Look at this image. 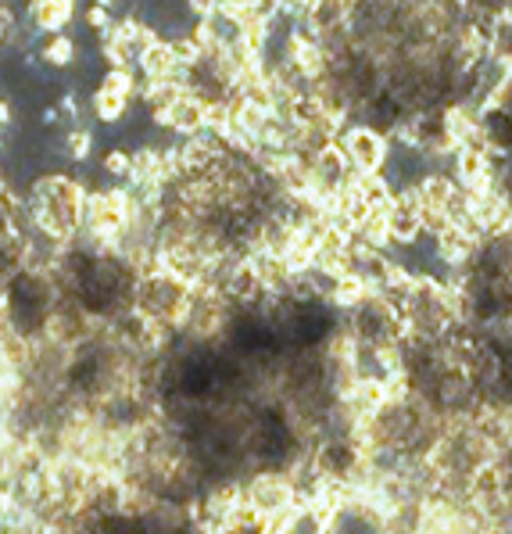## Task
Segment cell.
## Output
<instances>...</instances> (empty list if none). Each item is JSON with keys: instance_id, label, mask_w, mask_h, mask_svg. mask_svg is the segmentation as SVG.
Wrapping results in <instances>:
<instances>
[{"instance_id": "6da1fadb", "label": "cell", "mask_w": 512, "mask_h": 534, "mask_svg": "<svg viewBox=\"0 0 512 534\" xmlns=\"http://www.w3.org/2000/svg\"><path fill=\"white\" fill-rule=\"evenodd\" d=\"M337 140H341L351 169H359V173H384L387 158H391V144H387L380 130L359 122V126H348Z\"/></svg>"}, {"instance_id": "7a4b0ae2", "label": "cell", "mask_w": 512, "mask_h": 534, "mask_svg": "<svg viewBox=\"0 0 512 534\" xmlns=\"http://www.w3.org/2000/svg\"><path fill=\"white\" fill-rule=\"evenodd\" d=\"M158 122H162V126H169L172 133H180V137H197V133L208 130V104L187 90L180 101L172 104L169 112L158 115Z\"/></svg>"}, {"instance_id": "3957f363", "label": "cell", "mask_w": 512, "mask_h": 534, "mask_svg": "<svg viewBox=\"0 0 512 534\" xmlns=\"http://www.w3.org/2000/svg\"><path fill=\"white\" fill-rule=\"evenodd\" d=\"M40 58L51 65V69H69L72 61L79 58V47L72 36L65 33H40Z\"/></svg>"}, {"instance_id": "277c9868", "label": "cell", "mask_w": 512, "mask_h": 534, "mask_svg": "<svg viewBox=\"0 0 512 534\" xmlns=\"http://www.w3.org/2000/svg\"><path fill=\"white\" fill-rule=\"evenodd\" d=\"M126 112H129L126 94H111V90H97L94 94V115L101 122H119Z\"/></svg>"}, {"instance_id": "5b68a950", "label": "cell", "mask_w": 512, "mask_h": 534, "mask_svg": "<svg viewBox=\"0 0 512 534\" xmlns=\"http://www.w3.org/2000/svg\"><path fill=\"white\" fill-rule=\"evenodd\" d=\"M187 11L197 18V22H205V18L219 15V11H222V0H187Z\"/></svg>"}, {"instance_id": "8992f818", "label": "cell", "mask_w": 512, "mask_h": 534, "mask_svg": "<svg viewBox=\"0 0 512 534\" xmlns=\"http://www.w3.org/2000/svg\"><path fill=\"white\" fill-rule=\"evenodd\" d=\"M8 122H11V104L4 101V97H0V130H4Z\"/></svg>"}, {"instance_id": "52a82bcc", "label": "cell", "mask_w": 512, "mask_h": 534, "mask_svg": "<svg viewBox=\"0 0 512 534\" xmlns=\"http://www.w3.org/2000/svg\"><path fill=\"white\" fill-rule=\"evenodd\" d=\"M97 4H104V8H111V4H115V0H97Z\"/></svg>"}]
</instances>
